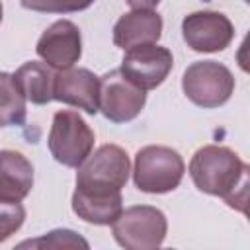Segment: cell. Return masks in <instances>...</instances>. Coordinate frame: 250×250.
Instances as JSON below:
<instances>
[{
    "mask_svg": "<svg viewBox=\"0 0 250 250\" xmlns=\"http://www.w3.org/2000/svg\"><path fill=\"white\" fill-rule=\"evenodd\" d=\"M248 164L229 146L205 145L189 160V176L203 193L223 197L232 209L246 213L248 201Z\"/></svg>",
    "mask_w": 250,
    "mask_h": 250,
    "instance_id": "1",
    "label": "cell"
},
{
    "mask_svg": "<svg viewBox=\"0 0 250 250\" xmlns=\"http://www.w3.org/2000/svg\"><path fill=\"white\" fill-rule=\"evenodd\" d=\"M186 172L184 158L178 150L162 145H148L137 150L133 166L135 188L145 193L174 191Z\"/></svg>",
    "mask_w": 250,
    "mask_h": 250,
    "instance_id": "2",
    "label": "cell"
},
{
    "mask_svg": "<svg viewBox=\"0 0 250 250\" xmlns=\"http://www.w3.org/2000/svg\"><path fill=\"white\" fill-rule=\"evenodd\" d=\"M94 131L74 109H61L53 115L47 137L53 158L68 168H78L94 148Z\"/></svg>",
    "mask_w": 250,
    "mask_h": 250,
    "instance_id": "3",
    "label": "cell"
},
{
    "mask_svg": "<svg viewBox=\"0 0 250 250\" xmlns=\"http://www.w3.org/2000/svg\"><path fill=\"white\" fill-rule=\"evenodd\" d=\"M168 230L166 215L152 205H133L119 213L111 223L113 238L127 250L158 248Z\"/></svg>",
    "mask_w": 250,
    "mask_h": 250,
    "instance_id": "4",
    "label": "cell"
},
{
    "mask_svg": "<svg viewBox=\"0 0 250 250\" xmlns=\"http://www.w3.org/2000/svg\"><path fill=\"white\" fill-rule=\"evenodd\" d=\"M182 90L195 105L213 109L230 100L234 92V76L217 61H197L184 70Z\"/></svg>",
    "mask_w": 250,
    "mask_h": 250,
    "instance_id": "5",
    "label": "cell"
},
{
    "mask_svg": "<svg viewBox=\"0 0 250 250\" xmlns=\"http://www.w3.org/2000/svg\"><path fill=\"white\" fill-rule=\"evenodd\" d=\"M146 94L135 86L119 68L100 78V111L113 123L133 121L145 107Z\"/></svg>",
    "mask_w": 250,
    "mask_h": 250,
    "instance_id": "6",
    "label": "cell"
},
{
    "mask_svg": "<svg viewBox=\"0 0 250 250\" xmlns=\"http://www.w3.org/2000/svg\"><path fill=\"white\" fill-rule=\"evenodd\" d=\"M131 172V160L125 148L119 145H102L94 154L78 166L76 186H100V188H125Z\"/></svg>",
    "mask_w": 250,
    "mask_h": 250,
    "instance_id": "7",
    "label": "cell"
},
{
    "mask_svg": "<svg viewBox=\"0 0 250 250\" xmlns=\"http://www.w3.org/2000/svg\"><path fill=\"white\" fill-rule=\"evenodd\" d=\"M172 66H174V57L170 49L160 47L156 43H146L127 49L119 70L135 86L146 92L160 86L168 78Z\"/></svg>",
    "mask_w": 250,
    "mask_h": 250,
    "instance_id": "8",
    "label": "cell"
},
{
    "mask_svg": "<svg viewBox=\"0 0 250 250\" xmlns=\"http://www.w3.org/2000/svg\"><path fill=\"white\" fill-rule=\"evenodd\" d=\"M182 35L188 47L195 53H217L230 45L234 27L221 12H193L182 21Z\"/></svg>",
    "mask_w": 250,
    "mask_h": 250,
    "instance_id": "9",
    "label": "cell"
},
{
    "mask_svg": "<svg viewBox=\"0 0 250 250\" xmlns=\"http://www.w3.org/2000/svg\"><path fill=\"white\" fill-rule=\"evenodd\" d=\"M35 51L45 64L55 70L74 66V62L82 57V37L78 25L70 20H57L41 33Z\"/></svg>",
    "mask_w": 250,
    "mask_h": 250,
    "instance_id": "10",
    "label": "cell"
},
{
    "mask_svg": "<svg viewBox=\"0 0 250 250\" xmlns=\"http://www.w3.org/2000/svg\"><path fill=\"white\" fill-rule=\"evenodd\" d=\"M53 100L96 115L100 111V78L80 66L59 70L53 80Z\"/></svg>",
    "mask_w": 250,
    "mask_h": 250,
    "instance_id": "11",
    "label": "cell"
},
{
    "mask_svg": "<svg viewBox=\"0 0 250 250\" xmlns=\"http://www.w3.org/2000/svg\"><path fill=\"white\" fill-rule=\"evenodd\" d=\"M72 211L78 219L92 225H111L123 211L121 189L100 186H76L72 193Z\"/></svg>",
    "mask_w": 250,
    "mask_h": 250,
    "instance_id": "12",
    "label": "cell"
},
{
    "mask_svg": "<svg viewBox=\"0 0 250 250\" xmlns=\"http://www.w3.org/2000/svg\"><path fill=\"white\" fill-rule=\"evenodd\" d=\"M162 35V18L154 10H133L113 25V43L127 51L137 45L156 43Z\"/></svg>",
    "mask_w": 250,
    "mask_h": 250,
    "instance_id": "13",
    "label": "cell"
},
{
    "mask_svg": "<svg viewBox=\"0 0 250 250\" xmlns=\"http://www.w3.org/2000/svg\"><path fill=\"white\" fill-rule=\"evenodd\" d=\"M33 188V166L18 150H0V199L21 201Z\"/></svg>",
    "mask_w": 250,
    "mask_h": 250,
    "instance_id": "14",
    "label": "cell"
},
{
    "mask_svg": "<svg viewBox=\"0 0 250 250\" xmlns=\"http://www.w3.org/2000/svg\"><path fill=\"white\" fill-rule=\"evenodd\" d=\"M14 80L23 94V98L35 105H45L53 100V80L55 72L45 62L27 61L14 74Z\"/></svg>",
    "mask_w": 250,
    "mask_h": 250,
    "instance_id": "15",
    "label": "cell"
},
{
    "mask_svg": "<svg viewBox=\"0 0 250 250\" xmlns=\"http://www.w3.org/2000/svg\"><path fill=\"white\" fill-rule=\"evenodd\" d=\"M25 98L8 72H0V127L25 123Z\"/></svg>",
    "mask_w": 250,
    "mask_h": 250,
    "instance_id": "16",
    "label": "cell"
},
{
    "mask_svg": "<svg viewBox=\"0 0 250 250\" xmlns=\"http://www.w3.org/2000/svg\"><path fill=\"white\" fill-rule=\"evenodd\" d=\"M21 248L25 246H33V248H41V246H47V248H88L90 244L78 236L74 230H68V229H57V230H51L35 240H25L20 244Z\"/></svg>",
    "mask_w": 250,
    "mask_h": 250,
    "instance_id": "17",
    "label": "cell"
},
{
    "mask_svg": "<svg viewBox=\"0 0 250 250\" xmlns=\"http://www.w3.org/2000/svg\"><path fill=\"white\" fill-rule=\"evenodd\" d=\"M25 221V209L20 201H2L0 199V242L16 234Z\"/></svg>",
    "mask_w": 250,
    "mask_h": 250,
    "instance_id": "18",
    "label": "cell"
},
{
    "mask_svg": "<svg viewBox=\"0 0 250 250\" xmlns=\"http://www.w3.org/2000/svg\"><path fill=\"white\" fill-rule=\"evenodd\" d=\"M25 10L43 12V14H70L86 10L94 0H20Z\"/></svg>",
    "mask_w": 250,
    "mask_h": 250,
    "instance_id": "19",
    "label": "cell"
},
{
    "mask_svg": "<svg viewBox=\"0 0 250 250\" xmlns=\"http://www.w3.org/2000/svg\"><path fill=\"white\" fill-rule=\"evenodd\" d=\"M133 10H154L160 0H125Z\"/></svg>",
    "mask_w": 250,
    "mask_h": 250,
    "instance_id": "20",
    "label": "cell"
},
{
    "mask_svg": "<svg viewBox=\"0 0 250 250\" xmlns=\"http://www.w3.org/2000/svg\"><path fill=\"white\" fill-rule=\"evenodd\" d=\"M2 12H4V10H2V2H0V21H2Z\"/></svg>",
    "mask_w": 250,
    "mask_h": 250,
    "instance_id": "21",
    "label": "cell"
}]
</instances>
